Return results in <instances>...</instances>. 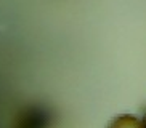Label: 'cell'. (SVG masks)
Masks as SVG:
<instances>
[{
  "label": "cell",
  "instance_id": "6da1fadb",
  "mask_svg": "<svg viewBox=\"0 0 146 128\" xmlns=\"http://www.w3.org/2000/svg\"><path fill=\"white\" fill-rule=\"evenodd\" d=\"M108 128H143V122L133 115H119L111 120Z\"/></svg>",
  "mask_w": 146,
  "mask_h": 128
},
{
  "label": "cell",
  "instance_id": "7a4b0ae2",
  "mask_svg": "<svg viewBox=\"0 0 146 128\" xmlns=\"http://www.w3.org/2000/svg\"><path fill=\"white\" fill-rule=\"evenodd\" d=\"M141 122H143V128H146V115L143 117V120H141Z\"/></svg>",
  "mask_w": 146,
  "mask_h": 128
}]
</instances>
